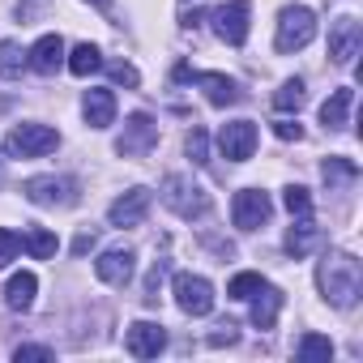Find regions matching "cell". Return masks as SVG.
<instances>
[{"mask_svg": "<svg viewBox=\"0 0 363 363\" xmlns=\"http://www.w3.org/2000/svg\"><path fill=\"white\" fill-rule=\"evenodd\" d=\"M124 346H128L133 359H158L162 346H167V333H162V325H154V320H137V325H128Z\"/></svg>", "mask_w": 363, "mask_h": 363, "instance_id": "cell-12", "label": "cell"}, {"mask_svg": "<svg viewBox=\"0 0 363 363\" xmlns=\"http://www.w3.org/2000/svg\"><path fill=\"white\" fill-rule=\"evenodd\" d=\"M359 48H363V26L354 18L333 22V30H329V56H333V65H354Z\"/></svg>", "mask_w": 363, "mask_h": 363, "instance_id": "cell-11", "label": "cell"}, {"mask_svg": "<svg viewBox=\"0 0 363 363\" xmlns=\"http://www.w3.org/2000/svg\"><path fill=\"white\" fill-rule=\"evenodd\" d=\"M162 201H167L171 214L189 218V223L210 214V193H206L201 184H193L189 175H167V179H162Z\"/></svg>", "mask_w": 363, "mask_h": 363, "instance_id": "cell-2", "label": "cell"}, {"mask_svg": "<svg viewBox=\"0 0 363 363\" xmlns=\"http://www.w3.org/2000/svg\"><path fill=\"white\" fill-rule=\"evenodd\" d=\"M320 175H325L329 189H337V184H354V179H359V167H354L350 158H325Z\"/></svg>", "mask_w": 363, "mask_h": 363, "instance_id": "cell-24", "label": "cell"}, {"mask_svg": "<svg viewBox=\"0 0 363 363\" xmlns=\"http://www.w3.org/2000/svg\"><path fill=\"white\" fill-rule=\"evenodd\" d=\"M107 73H111V82H116V86H128V90H137V86H141V73H137L133 65H124V60H116Z\"/></svg>", "mask_w": 363, "mask_h": 363, "instance_id": "cell-31", "label": "cell"}, {"mask_svg": "<svg viewBox=\"0 0 363 363\" xmlns=\"http://www.w3.org/2000/svg\"><path fill=\"white\" fill-rule=\"evenodd\" d=\"M261 286H265V278H261V274H235V278L227 282V295H231V299H252Z\"/></svg>", "mask_w": 363, "mask_h": 363, "instance_id": "cell-29", "label": "cell"}, {"mask_svg": "<svg viewBox=\"0 0 363 363\" xmlns=\"http://www.w3.org/2000/svg\"><path fill=\"white\" fill-rule=\"evenodd\" d=\"M218 145H223V154H227L231 162H248L252 150H257V124H252V120H231V124H223Z\"/></svg>", "mask_w": 363, "mask_h": 363, "instance_id": "cell-10", "label": "cell"}, {"mask_svg": "<svg viewBox=\"0 0 363 363\" xmlns=\"http://www.w3.org/2000/svg\"><path fill=\"white\" fill-rule=\"evenodd\" d=\"M82 111H86V124L90 128H107L116 120V94L111 90H86Z\"/></svg>", "mask_w": 363, "mask_h": 363, "instance_id": "cell-17", "label": "cell"}, {"mask_svg": "<svg viewBox=\"0 0 363 363\" xmlns=\"http://www.w3.org/2000/svg\"><path fill=\"white\" fill-rule=\"evenodd\" d=\"M282 201H286V210H291V214H308V210H312V197H308V189H303V184H291Z\"/></svg>", "mask_w": 363, "mask_h": 363, "instance_id": "cell-32", "label": "cell"}, {"mask_svg": "<svg viewBox=\"0 0 363 363\" xmlns=\"http://www.w3.org/2000/svg\"><path fill=\"white\" fill-rule=\"evenodd\" d=\"M56 145H60V133L48 128V124H18L5 137V154L9 158H39V154H52Z\"/></svg>", "mask_w": 363, "mask_h": 363, "instance_id": "cell-4", "label": "cell"}, {"mask_svg": "<svg viewBox=\"0 0 363 363\" xmlns=\"http://www.w3.org/2000/svg\"><path fill=\"white\" fill-rule=\"evenodd\" d=\"M175 303L189 316H210L214 312V286L201 274H175Z\"/></svg>", "mask_w": 363, "mask_h": 363, "instance_id": "cell-5", "label": "cell"}, {"mask_svg": "<svg viewBox=\"0 0 363 363\" xmlns=\"http://www.w3.org/2000/svg\"><path fill=\"white\" fill-rule=\"evenodd\" d=\"M26 65L35 69V73H43V77H52L60 65H65V39L60 35H43L30 52H26Z\"/></svg>", "mask_w": 363, "mask_h": 363, "instance_id": "cell-15", "label": "cell"}, {"mask_svg": "<svg viewBox=\"0 0 363 363\" xmlns=\"http://www.w3.org/2000/svg\"><path fill=\"white\" fill-rule=\"evenodd\" d=\"M184 150H189V158H193L197 167H206V162H210V133H206L201 124H193V133H189Z\"/></svg>", "mask_w": 363, "mask_h": 363, "instance_id": "cell-28", "label": "cell"}, {"mask_svg": "<svg viewBox=\"0 0 363 363\" xmlns=\"http://www.w3.org/2000/svg\"><path fill=\"white\" fill-rule=\"evenodd\" d=\"M269 214H274V201H269V193H261V189H244V193H235V201H231V218H235L240 231L265 227Z\"/></svg>", "mask_w": 363, "mask_h": 363, "instance_id": "cell-7", "label": "cell"}, {"mask_svg": "<svg viewBox=\"0 0 363 363\" xmlns=\"http://www.w3.org/2000/svg\"><path fill=\"white\" fill-rule=\"evenodd\" d=\"M350 107H354V90H350V86H337V90L320 103V124H325V128H342L346 116H350Z\"/></svg>", "mask_w": 363, "mask_h": 363, "instance_id": "cell-18", "label": "cell"}, {"mask_svg": "<svg viewBox=\"0 0 363 363\" xmlns=\"http://www.w3.org/2000/svg\"><path fill=\"white\" fill-rule=\"evenodd\" d=\"M13 359H18V363H22V359H56V350H52V346H18Z\"/></svg>", "mask_w": 363, "mask_h": 363, "instance_id": "cell-33", "label": "cell"}, {"mask_svg": "<svg viewBox=\"0 0 363 363\" xmlns=\"http://www.w3.org/2000/svg\"><path fill=\"white\" fill-rule=\"evenodd\" d=\"M35 291H39V278L22 269V274L9 278V286H5V303H9L13 312H26V308L35 303Z\"/></svg>", "mask_w": 363, "mask_h": 363, "instance_id": "cell-21", "label": "cell"}, {"mask_svg": "<svg viewBox=\"0 0 363 363\" xmlns=\"http://www.w3.org/2000/svg\"><path fill=\"white\" fill-rule=\"evenodd\" d=\"M154 145H158V124H154L145 111L128 116V124H124V133H120V141H116V154H124V158H141V154H150Z\"/></svg>", "mask_w": 363, "mask_h": 363, "instance_id": "cell-6", "label": "cell"}, {"mask_svg": "<svg viewBox=\"0 0 363 363\" xmlns=\"http://www.w3.org/2000/svg\"><path fill=\"white\" fill-rule=\"evenodd\" d=\"M22 193L35 206H73L77 201V184L73 179H60V175H35V179H26Z\"/></svg>", "mask_w": 363, "mask_h": 363, "instance_id": "cell-8", "label": "cell"}, {"mask_svg": "<svg viewBox=\"0 0 363 363\" xmlns=\"http://www.w3.org/2000/svg\"><path fill=\"white\" fill-rule=\"evenodd\" d=\"M133 248H107L99 261H94V274L107 282V286H124L128 278H133Z\"/></svg>", "mask_w": 363, "mask_h": 363, "instance_id": "cell-14", "label": "cell"}, {"mask_svg": "<svg viewBox=\"0 0 363 363\" xmlns=\"http://www.w3.org/2000/svg\"><path fill=\"white\" fill-rule=\"evenodd\" d=\"M22 69H26V52H22V43L5 39V43H0V77H22Z\"/></svg>", "mask_w": 363, "mask_h": 363, "instance_id": "cell-25", "label": "cell"}, {"mask_svg": "<svg viewBox=\"0 0 363 363\" xmlns=\"http://www.w3.org/2000/svg\"><path fill=\"white\" fill-rule=\"evenodd\" d=\"M26 248H30V257H35V261H48V257H56V235H52V231H43V227H30Z\"/></svg>", "mask_w": 363, "mask_h": 363, "instance_id": "cell-27", "label": "cell"}, {"mask_svg": "<svg viewBox=\"0 0 363 363\" xmlns=\"http://www.w3.org/2000/svg\"><path fill=\"white\" fill-rule=\"evenodd\" d=\"M90 244H94V231H82V235L73 240V252L82 257V252H90Z\"/></svg>", "mask_w": 363, "mask_h": 363, "instance_id": "cell-36", "label": "cell"}, {"mask_svg": "<svg viewBox=\"0 0 363 363\" xmlns=\"http://www.w3.org/2000/svg\"><path fill=\"white\" fill-rule=\"evenodd\" d=\"M295 354H299L303 363H329V359H333V342L320 337V333H303L299 346H295Z\"/></svg>", "mask_w": 363, "mask_h": 363, "instance_id": "cell-23", "label": "cell"}, {"mask_svg": "<svg viewBox=\"0 0 363 363\" xmlns=\"http://www.w3.org/2000/svg\"><path fill=\"white\" fill-rule=\"evenodd\" d=\"M316 286H320V295L333 303V308H354V299H359V291H363V265L350 257V252H329L325 261H320V269H316Z\"/></svg>", "mask_w": 363, "mask_h": 363, "instance_id": "cell-1", "label": "cell"}, {"mask_svg": "<svg viewBox=\"0 0 363 363\" xmlns=\"http://www.w3.org/2000/svg\"><path fill=\"white\" fill-rule=\"evenodd\" d=\"M303 103H308V90H303V82H299V77L282 82V90L274 94V107H278V111H299Z\"/></svg>", "mask_w": 363, "mask_h": 363, "instance_id": "cell-26", "label": "cell"}, {"mask_svg": "<svg viewBox=\"0 0 363 363\" xmlns=\"http://www.w3.org/2000/svg\"><path fill=\"white\" fill-rule=\"evenodd\" d=\"M316 39V13L308 5H286L278 13V35H274V48L278 52H299Z\"/></svg>", "mask_w": 363, "mask_h": 363, "instance_id": "cell-3", "label": "cell"}, {"mask_svg": "<svg viewBox=\"0 0 363 363\" xmlns=\"http://www.w3.org/2000/svg\"><path fill=\"white\" fill-rule=\"evenodd\" d=\"M145 214H150V189H128L107 210L111 227H137V223H145Z\"/></svg>", "mask_w": 363, "mask_h": 363, "instance_id": "cell-13", "label": "cell"}, {"mask_svg": "<svg viewBox=\"0 0 363 363\" xmlns=\"http://www.w3.org/2000/svg\"><path fill=\"white\" fill-rule=\"evenodd\" d=\"M248 0H227V5H218L210 18H214V35L223 39V43H231V48H240L244 39H248Z\"/></svg>", "mask_w": 363, "mask_h": 363, "instance_id": "cell-9", "label": "cell"}, {"mask_svg": "<svg viewBox=\"0 0 363 363\" xmlns=\"http://www.w3.org/2000/svg\"><path fill=\"white\" fill-rule=\"evenodd\" d=\"M274 133H278L282 141H299V137H303V128H299L295 120H278V124H274Z\"/></svg>", "mask_w": 363, "mask_h": 363, "instance_id": "cell-34", "label": "cell"}, {"mask_svg": "<svg viewBox=\"0 0 363 363\" xmlns=\"http://www.w3.org/2000/svg\"><path fill=\"white\" fill-rule=\"evenodd\" d=\"M189 82L193 86H201L206 90V99L214 103V107H231V103H240L244 94H240V86L227 77V73H189Z\"/></svg>", "mask_w": 363, "mask_h": 363, "instance_id": "cell-16", "label": "cell"}, {"mask_svg": "<svg viewBox=\"0 0 363 363\" xmlns=\"http://www.w3.org/2000/svg\"><path fill=\"white\" fill-rule=\"evenodd\" d=\"M90 5H99L103 13H111V0H90Z\"/></svg>", "mask_w": 363, "mask_h": 363, "instance_id": "cell-37", "label": "cell"}, {"mask_svg": "<svg viewBox=\"0 0 363 363\" xmlns=\"http://www.w3.org/2000/svg\"><path fill=\"white\" fill-rule=\"evenodd\" d=\"M99 69H103V56H99L94 43H77V48L69 52V73H73V77H90V73H99Z\"/></svg>", "mask_w": 363, "mask_h": 363, "instance_id": "cell-22", "label": "cell"}, {"mask_svg": "<svg viewBox=\"0 0 363 363\" xmlns=\"http://www.w3.org/2000/svg\"><path fill=\"white\" fill-rule=\"evenodd\" d=\"M316 244H320V227H316L308 214H299V223L286 231V252H291V257H308Z\"/></svg>", "mask_w": 363, "mask_h": 363, "instance_id": "cell-20", "label": "cell"}, {"mask_svg": "<svg viewBox=\"0 0 363 363\" xmlns=\"http://www.w3.org/2000/svg\"><path fill=\"white\" fill-rule=\"evenodd\" d=\"M231 342H235V325L227 320V325H218V333L210 337V346H231Z\"/></svg>", "mask_w": 363, "mask_h": 363, "instance_id": "cell-35", "label": "cell"}, {"mask_svg": "<svg viewBox=\"0 0 363 363\" xmlns=\"http://www.w3.org/2000/svg\"><path fill=\"white\" fill-rule=\"evenodd\" d=\"M278 312H282V291H278V286H261V291L252 295V325H257V329H274Z\"/></svg>", "mask_w": 363, "mask_h": 363, "instance_id": "cell-19", "label": "cell"}, {"mask_svg": "<svg viewBox=\"0 0 363 363\" xmlns=\"http://www.w3.org/2000/svg\"><path fill=\"white\" fill-rule=\"evenodd\" d=\"M18 252H22V240L9 227H0V269H5L9 261H18Z\"/></svg>", "mask_w": 363, "mask_h": 363, "instance_id": "cell-30", "label": "cell"}]
</instances>
